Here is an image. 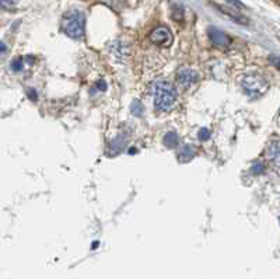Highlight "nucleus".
I'll use <instances>...</instances> for the list:
<instances>
[{
  "mask_svg": "<svg viewBox=\"0 0 280 279\" xmlns=\"http://www.w3.org/2000/svg\"><path fill=\"white\" fill-rule=\"evenodd\" d=\"M266 157L273 170L280 174V139L272 140L266 149Z\"/></svg>",
  "mask_w": 280,
  "mask_h": 279,
  "instance_id": "nucleus-5",
  "label": "nucleus"
},
{
  "mask_svg": "<svg viewBox=\"0 0 280 279\" xmlns=\"http://www.w3.org/2000/svg\"><path fill=\"white\" fill-rule=\"evenodd\" d=\"M1 3H3V6H14L17 3V0H1Z\"/></svg>",
  "mask_w": 280,
  "mask_h": 279,
  "instance_id": "nucleus-16",
  "label": "nucleus"
},
{
  "mask_svg": "<svg viewBox=\"0 0 280 279\" xmlns=\"http://www.w3.org/2000/svg\"><path fill=\"white\" fill-rule=\"evenodd\" d=\"M97 89H98L100 92H105V90H107V83H105L104 80H100V82L97 83Z\"/></svg>",
  "mask_w": 280,
  "mask_h": 279,
  "instance_id": "nucleus-15",
  "label": "nucleus"
},
{
  "mask_svg": "<svg viewBox=\"0 0 280 279\" xmlns=\"http://www.w3.org/2000/svg\"><path fill=\"white\" fill-rule=\"evenodd\" d=\"M195 156V149L194 146H185L182 149V152L179 153V159L181 160H191Z\"/></svg>",
  "mask_w": 280,
  "mask_h": 279,
  "instance_id": "nucleus-9",
  "label": "nucleus"
},
{
  "mask_svg": "<svg viewBox=\"0 0 280 279\" xmlns=\"http://www.w3.org/2000/svg\"><path fill=\"white\" fill-rule=\"evenodd\" d=\"M164 143H165L168 148H177V146H178V136H177L174 132H170V133L165 135Z\"/></svg>",
  "mask_w": 280,
  "mask_h": 279,
  "instance_id": "nucleus-8",
  "label": "nucleus"
},
{
  "mask_svg": "<svg viewBox=\"0 0 280 279\" xmlns=\"http://www.w3.org/2000/svg\"><path fill=\"white\" fill-rule=\"evenodd\" d=\"M62 28L70 38H83L86 31V17L78 10H70L63 16Z\"/></svg>",
  "mask_w": 280,
  "mask_h": 279,
  "instance_id": "nucleus-2",
  "label": "nucleus"
},
{
  "mask_svg": "<svg viewBox=\"0 0 280 279\" xmlns=\"http://www.w3.org/2000/svg\"><path fill=\"white\" fill-rule=\"evenodd\" d=\"M271 63L273 66H276L278 69H280V58H276V56H271Z\"/></svg>",
  "mask_w": 280,
  "mask_h": 279,
  "instance_id": "nucleus-14",
  "label": "nucleus"
},
{
  "mask_svg": "<svg viewBox=\"0 0 280 279\" xmlns=\"http://www.w3.org/2000/svg\"><path fill=\"white\" fill-rule=\"evenodd\" d=\"M275 1H276V3H278V4H280V0H275Z\"/></svg>",
  "mask_w": 280,
  "mask_h": 279,
  "instance_id": "nucleus-20",
  "label": "nucleus"
},
{
  "mask_svg": "<svg viewBox=\"0 0 280 279\" xmlns=\"http://www.w3.org/2000/svg\"><path fill=\"white\" fill-rule=\"evenodd\" d=\"M241 86L244 92L252 98H258V97L264 95L269 89V83L266 82V79L262 78L261 75H257V73L245 75L241 79Z\"/></svg>",
  "mask_w": 280,
  "mask_h": 279,
  "instance_id": "nucleus-3",
  "label": "nucleus"
},
{
  "mask_svg": "<svg viewBox=\"0 0 280 279\" xmlns=\"http://www.w3.org/2000/svg\"><path fill=\"white\" fill-rule=\"evenodd\" d=\"M150 41L160 47H170L172 44V34L167 27H157L154 31L150 34Z\"/></svg>",
  "mask_w": 280,
  "mask_h": 279,
  "instance_id": "nucleus-4",
  "label": "nucleus"
},
{
  "mask_svg": "<svg viewBox=\"0 0 280 279\" xmlns=\"http://www.w3.org/2000/svg\"><path fill=\"white\" fill-rule=\"evenodd\" d=\"M252 170H254V173H255V174H261V173H264L265 166L262 163H259V162H258V163L255 164L254 167H252Z\"/></svg>",
  "mask_w": 280,
  "mask_h": 279,
  "instance_id": "nucleus-13",
  "label": "nucleus"
},
{
  "mask_svg": "<svg viewBox=\"0 0 280 279\" xmlns=\"http://www.w3.org/2000/svg\"><path fill=\"white\" fill-rule=\"evenodd\" d=\"M199 79H201L199 73L191 68H181L177 73V80L182 87H189V86L195 85L199 82Z\"/></svg>",
  "mask_w": 280,
  "mask_h": 279,
  "instance_id": "nucleus-6",
  "label": "nucleus"
},
{
  "mask_svg": "<svg viewBox=\"0 0 280 279\" xmlns=\"http://www.w3.org/2000/svg\"><path fill=\"white\" fill-rule=\"evenodd\" d=\"M21 68H23V58H16L11 61V69L14 72H20Z\"/></svg>",
  "mask_w": 280,
  "mask_h": 279,
  "instance_id": "nucleus-11",
  "label": "nucleus"
},
{
  "mask_svg": "<svg viewBox=\"0 0 280 279\" xmlns=\"http://www.w3.org/2000/svg\"><path fill=\"white\" fill-rule=\"evenodd\" d=\"M132 112L136 116H140L143 114V105L140 104L139 101H135L132 104Z\"/></svg>",
  "mask_w": 280,
  "mask_h": 279,
  "instance_id": "nucleus-10",
  "label": "nucleus"
},
{
  "mask_svg": "<svg viewBox=\"0 0 280 279\" xmlns=\"http://www.w3.org/2000/svg\"><path fill=\"white\" fill-rule=\"evenodd\" d=\"M150 93L154 100V107L161 112L171 111L177 104V92L174 86L164 80H156L150 85Z\"/></svg>",
  "mask_w": 280,
  "mask_h": 279,
  "instance_id": "nucleus-1",
  "label": "nucleus"
},
{
  "mask_svg": "<svg viewBox=\"0 0 280 279\" xmlns=\"http://www.w3.org/2000/svg\"><path fill=\"white\" fill-rule=\"evenodd\" d=\"M227 1H228V3H231V4H234V6H237V7H244L240 0H227Z\"/></svg>",
  "mask_w": 280,
  "mask_h": 279,
  "instance_id": "nucleus-18",
  "label": "nucleus"
},
{
  "mask_svg": "<svg viewBox=\"0 0 280 279\" xmlns=\"http://www.w3.org/2000/svg\"><path fill=\"white\" fill-rule=\"evenodd\" d=\"M209 37L210 39H211V42H213L216 47H227V45H230V42H231L230 37L226 35L223 31L217 30V28H210Z\"/></svg>",
  "mask_w": 280,
  "mask_h": 279,
  "instance_id": "nucleus-7",
  "label": "nucleus"
},
{
  "mask_svg": "<svg viewBox=\"0 0 280 279\" xmlns=\"http://www.w3.org/2000/svg\"><path fill=\"white\" fill-rule=\"evenodd\" d=\"M278 124H279L280 126V109H279V114H278Z\"/></svg>",
  "mask_w": 280,
  "mask_h": 279,
  "instance_id": "nucleus-19",
  "label": "nucleus"
},
{
  "mask_svg": "<svg viewBox=\"0 0 280 279\" xmlns=\"http://www.w3.org/2000/svg\"><path fill=\"white\" fill-rule=\"evenodd\" d=\"M27 93H28V97H30L31 100H34V101L37 100V93H35V90H31V89H30Z\"/></svg>",
  "mask_w": 280,
  "mask_h": 279,
  "instance_id": "nucleus-17",
  "label": "nucleus"
},
{
  "mask_svg": "<svg viewBox=\"0 0 280 279\" xmlns=\"http://www.w3.org/2000/svg\"><path fill=\"white\" fill-rule=\"evenodd\" d=\"M210 136V132L209 129H206V128H202L201 131H199V139L201 140H208Z\"/></svg>",
  "mask_w": 280,
  "mask_h": 279,
  "instance_id": "nucleus-12",
  "label": "nucleus"
}]
</instances>
